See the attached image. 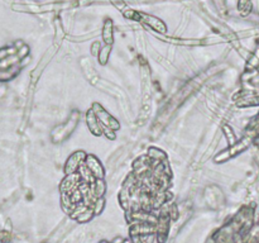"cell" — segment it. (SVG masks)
<instances>
[{"mask_svg": "<svg viewBox=\"0 0 259 243\" xmlns=\"http://www.w3.org/2000/svg\"><path fill=\"white\" fill-rule=\"evenodd\" d=\"M113 22L110 19H108L104 24V28H102V41L105 42V45L113 46V42H114V37H113Z\"/></svg>", "mask_w": 259, "mask_h": 243, "instance_id": "obj_10", "label": "cell"}, {"mask_svg": "<svg viewBox=\"0 0 259 243\" xmlns=\"http://www.w3.org/2000/svg\"><path fill=\"white\" fill-rule=\"evenodd\" d=\"M115 131H113V129L108 128V127H104L102 125V135H105L106 138L108 139H114L115 138V133H114Z\"/></svg>", "mask_w": 259, "mask_h": 243, "instance_id": "obj_16", "label": "cell"}, {"mask_svg": "<svg viewBox=\"0 0 259 243\" xmlns=\"http://www.w3.org/2000/svg\"><path fill=\"white\" fill-rule=\"evenodd\" d=\"M147 156L152 161H158V162H166L167 161V155L157 147H150L147 152Z\"/></svg>", "mask_w": 259, "mask_h": 243, "instance_id": "obj_11", "label": "cell"}, {"mask_svg": "<svg viewBox=\"0 0 259 243\" xmlns=\"http://www.w3.org/2000/svg\"><path fill=\"white\" fill-rule=\"evenodd\" d=\"M91 109H93L95 115L97 117V119H99V122L104 127H108V128L113 129V131H118V129L120 128V123H119L113 115H110V113L106 112L105 109L102 108L99 103H94Z\"/></svg>", "mask_w": 259, "mask_h": 243, "instance_id": "obj_4", "label": "cell"}, {"mask_svg": "<svg viewBox=\"0 0 259 243\" xmlns=\"http://www.w3.org/2000/svg\"><path fill=\"white\" fill-rule=\"evenodd\" d=\"M86 123L90 132L94 136H102V124L99 122L93 109H90L89 112L86 113Z\"/></svg>", "mask_w": 259, "mask_h": 243, "instance_id": "obj_8", "label": "cell"}, {"mask_svg": "<svg viewBox=\"0 0 259 243\" xmlns=\"http://www.w3.org/2000/svg\"><path fill=\"white\" fill-rule=\"evenodd\" d=\"M87 155L83 151H77L75 154L71 155L67 158L66 163H65V174L66 175H71V174L79 173L80 167L85 163Z\"/></svg>", "mask_w": 259, "mask_h": 243, "instance_id": "obj_5", "label": "cell"}, {"mask_svg": "<svg viewBox=\"0 0 259 243\" xmlns=\"http://www.w3.org/2000/svg\"><path fill=\"white\" fill-rule=\"evenodd\" d=\"M90 191L96 199L104 198V194L106 192V184L104 179L95 180V182L90 185Z\"/></svg>", "mask_w": 259, "mask_h": 243, "instance_id": "obj_9", "label": "cell"}, {"mask_svg": "<svg viewBox=\"0 0 259 243\" xmlns=\"http://www.w3.org/2000/svg\"><path fill=\"white\" fill-rule=\"evenodd\" d=\"M112 46L105 45L104 47L100 50L99 54H97V58H99V62L101 65H106V62L109 61L110 58V53H112Z\"/></svg>", "mask_w": 259, "mask_h": 243, "instance_id": "obj_12", "label": "cell"}, {"mask_svg": "<svg viewBox=\"0 0 259 243\" xmlns=\"http://www.w3.org/2000/svg\"><path fill=\"white\" fill-rule=\"evenodd\" d=\"M85 166L87 167L90 173L93 174V176L96 180L104 179L105 171H104V167H102L101 162H100L97 157H95L94 155H87L86 160H85Z\"/></svg>", "mask_w": 259, "mask_h": 243, "instance_id": "obj_7", "label": "cell"}, {"mask_svg": "<svg viewBox=\"0 0 259 243\" xmlns=\"http://www.w3.org/2000/svg\"><path fill=\"white\" fill-rule=\"evenodd\" d=\"M104 207H105V200H104V198L97 199V200H96V202L93 204V209H94L95 215L100 214V213L102 211V209H104Z\"/></svg>", "mask_w": 259, "mask_h": 243, "instance_id": "obj_15", "label": "cell"}, {"mask_svg": "<svg viewBox=\"0 0 259 243\" xmlns=\"http://www.w3.org/2000/svg\"><path fill=\"white\" fill-rule=\"evenodd\" d=\"M124 16L127 17V18H130V19L139 20V22L144 23L146 26L150 27V28L153 29V31H156V32L166 33L167 31L166 24H164L160 18H157V17L154 16H150V14H146L143 13V12H134V10H133L130 13H124Z\"/></svg>", "mask_w": 259, "mask_h": 243, "instance_id": "obj_2", "label": "cell"}, {"mask_svg": "<svg viewBox=\"0 0 259 243\" xmlns=\"http://www.w3.org/2000/svg\"><path fill=\"white\" fill-rule=\"evenodd\" d=\"M250 141H252V138L250 137H244L243 139H240V141H237V143H234L233 146H229V147L227 148L225 151H223V152H220L219 155H216L214 158L215 162H225V161H227L229 158H231V157L237 156L238 154H240V152H243V151H245L246 148L249 147L250 144Z\"/></svg>", "mask_w": 259, "mask_h": 243, "instance_id": "obj_3", "label": "cell"}, {"mask_svg": "<svg viewBox=\"0 0 259 243\" xmlns=\"http://www.w3.org/2000/svg\"><path fill=\"white\" fill-rule=\"evenodd\" d=\"M80 117V112H76V110H75V112L70 115V118H68V121L66 122V123H64V124L61 125H57L51 133L52 141L55 142V143H61L62 141L67 139V138L72 135V132L75 131L77 124H79Z\"/></svg>", "mask_w": 259, "mask_h": 243, "instance_id": "obj_1", "label": "cell"}, {"mask_svg": "<svg viewBox=\"0 0 259 243\" xmlns=\"http://www.w3.org/2000/svg\"><path fill=\"white\" fill-rule=\"evenodd\" d=\"M223 129H224V135L225 137H227V143H229V146H233L234 143H237V137H235V135H234V132L231 131L230 127H229V125H224Z\"/></svg>", "mask_w": 259, "mask_h": 243, "instance_id": "obj_13", "label": "cell"}, {"mask_svg": "<svg viewBox=\"0 0 259 243\" xmlns=\"http://www.w3.org/2000/svg\"><path fill=\"white\" fill-rule=\"evenodd\" d=\"M94 215H95V213H94V209H93V207H91V208L87 209V210L85 211V213H82V214H81L80 217L77 218L76 221L79 222V223H87V222L93 219Z\"/></svg>", "mask_w": 259, "mask_h": 243, "instance_id": "obj_14", "label": "cell"}, {"mask_svg": "<svg viewBox=\"0 0 259 243\" xmlns=\"http://www.w3.org/2000/svg\"><path fill=\"white\" fill-rule=\"evenodd\" d=\"M81 184L80 174H71V175H66L64 180H62L61 185H60V191L65 192V194H72L76 189H79V186Z\"/></svg>", "mask_w": 259, "mask_h": 243, "instance_id": "obj_6", "label": "cell"}]
</instances>
